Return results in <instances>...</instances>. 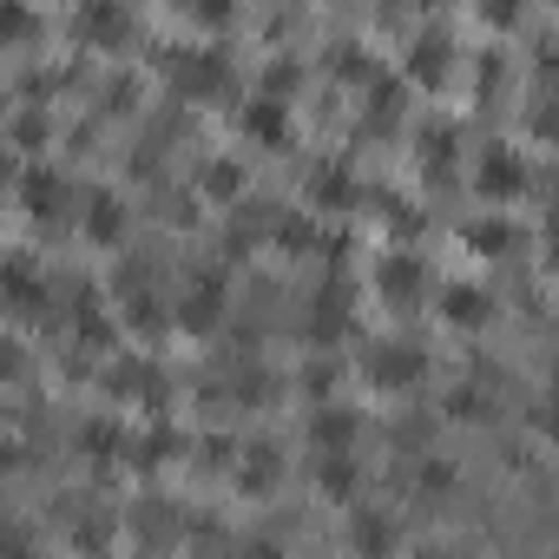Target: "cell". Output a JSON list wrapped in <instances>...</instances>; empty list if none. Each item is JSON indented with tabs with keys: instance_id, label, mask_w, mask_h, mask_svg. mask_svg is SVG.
Here are the masks:
<instances>
[{
	"instance_id": "6da1fadb",
	"label": "cell",
	"mask_w": 559,
	"mask_h": 559,
	"mask_svg": "<svg viewBox=\"0 0 559 559\" xmlns=\"http://www.w3.org/2000/svg\"><path fill=\"white\" fill-rule=\"evenodd\" d=\"M93 230L99 237H119V204H93Z\"/></svg>"
}]
</instances>
